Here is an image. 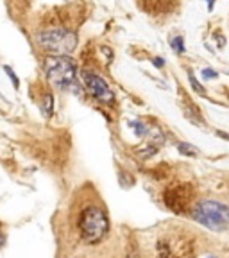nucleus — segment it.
<instances>
[{
    "mask_svg": "<svg viewBox=\"0 0 229 258\" xmlns=\"http://www.w3.org/2000/svg\"><path fill=\"white\" fill-rule=\"evenodd\" d=\"M177 149H179V153L181 154H186V156H199L197 147H193V145H190V144H185V142L177 145Z\"/></svg>",
    "mask_w": 229,
    "mask_h": 258,
    "instance_id": "1a4fd4ad",
    "label": "nucleus"
},
{
    "mask_svg": "<svg viewBox=\"0 0 229 258\" xmlns=\"http://www.w3.org/2000/svg\"><path fill=\"white\" fill-rule=\"evenodd\" d=\"M192 217L209 230L222 231L229 226V206L220 201L204 199L193 206Z\"/></svg>",
    "mask_w": 229,
    "mask_h": 258,
    "instance_id": "f03ea898",
    "label": "nucleus"
},
{
    "mask_svg": "<svg viewBox=\"0 0 229 258\" xmlns=\"http://www.w3.org/2000/svg\"><path fill=\"white\" fill-rule=\"evenodd\" d=\"M6 244V237H4V233L0 231V249H2V246Z\"/></svg>",
    "mask_w": 229,
    "mask_h": 258,
    "instance_id": "2eb2a0df",
    "label": "nucleus"
},
{
    "mask_svg": "<svg viewBox=\"0 0 229 258\" xmlns=\"http://www.w3.org/2000/svg\"><path fill=\"white\" fill-rule=\"evenodd\" d=\"M154 64H156V67H163V64H165V61L161 59V57H154Z\"/></svg>",
    "mask_w": 229,
    "mask_h": 258,
    "instance_id": "4468645a",
    "label": "nucleus"
},
{
    "mask_svg": "<svg viewBox=\"0 0 229 258\" xmlns=\"http://www.w3.org/2000/svg\"><path fill=\"white\" fill-rule=\"evenodd\" d=\"M83 81H85V88L88 90V93L95 101L102 102V104H113L115 102V92L109 88L106 79H102L101 76L85 70L83 72Z\"/></svg>",
    "mask_w": 229,
    "mask_h": 258,
    "instance_id": "0eeeda50",
    "label": "nucleus"
},
{
    "mask_svg": "<svg viewBox=\"0 0 229 258\" xmlns=\"http://www.w3.org/2000/svg\"><path fill=\"white\" fill-rule=\"evenodd\" d=\"M4 70H6V74H8V76L11 77V81H13V85H15V88H18V85H20V83H18V77L15 76V72H13L11 67H4Z\"/></svg>",
    "mask_w": 229,
    "mask_h": 258,
    "instance_id": "f8f14e48",
    "label": "nucleus"
},
{
    "mask_svg": "<svg viewBox=\"0 0 229 258\" xmlns=\"http://www.w3.org/2000/svg\"><path fill=\"white\" fill-rule=\"evenodd\" d=\"M202 76H204L206 79H215L218 74L215 72V70H211V69H204V70H202Z\"/></svg>",
    "mask_w": 229,
    "mask_h": 258,
    "instance_id": "ddd939ff",
    "label": "nucleus"
},
{
    "mask_svg": "<svg viewBox=\"0 0 229 258\" xmlns=\"http://www.w3.org/2000/svg\"><path fill=\"white\" fill-rule=\"evenodd\" d=\"M170 47H172L177 54H183V52H185V40H183V36L172 38V40H170Z\"/></svg>",
    "mask_w": 229,
    "mask_h": 258,
    "instance_id": "9d476101",
    "label": "nucleus"
},
{
    "mask_svg": "<svg viewBox=\"0 0 229 258\" xmlns=\"http://www.w3.org/2000/svg\"><path fill=\"white\" fill-rule=\"evenodd\" d=\"M199 258H218V256H215V254H211V253H206V254H202V256H199Z\"/></svg>",
    "mask_w": 229,
    "mask_h": 258,
    "instance_id": "dca6fc26",
    "label": "nucleus"
},
{
    "mask_svg": "<svg viewBox=\"0 0 229 258\" xmlns=\"http://www.w3.org/2000/svg\"><path fill=\"white\" fill-rule=\"evenodd\" d=\"M36 41L41 48L52 52L54 56H68L77 47V34L70 29L56 27L47 29L36 34Z\"/></svg>",
    "mask_w": 229,
    "mask_h": 258,
    "instance_id": "7ed1b4c3",
    "label": "nucleus"
},
{
    "mask_svg": "<svg viewBox=\"0 0 229 258\" xmlns=\"http://www.w3.org/2000/svg\"><path fill=\"white\" fill-rule=\"evenodd\" d=\"M79 233L81 238L93 246V244H99L102 238L108 235L109 231V221L108 215L102 208L99 206H86L79 215Z\"/></svg>",
    "mask_w": 229,
    "mask_h": 258,
    "instance_id": "f257e3e1",
    "label": "nucleus"
},
{
    "mask_svg": "<svg viewBox=\"0 0 229 258\" xmlns=\"http://www.w3.org/2000/svg\"><path fill=\"white\" fill-rule=\"evenodd\" d=\"M188 79H190V85L193 86V90H195V92H197V93H202V95H204V88H202V86L199 85L197 79H195V76H193L192 72L188 74Z\"/></svg>",
    "mask_w": 229,
    "mask_h": 258,
    "instance_id": "9b49d317",
    "label": "nucleus"
},
{
    "mask_svg": "<svg viewBox=\"0 0 229 258\" xmlns=\"http://www.w3.org/2000/svg\"><path fill=\"white\" fill-rule=\"evenodd\" d=\"M193 186L188 183H172L163 192V201L176 214H185L193 201Z\"/></svg>",
    "mask_w": 229,
    "mask_h": 258,
    "instance_id": "423d86ee",
    "label": "nucleus"
},
{
    "mask_svg": "<svg viewBox=\"0 0 229 258\" xmlns=\"http://www.w3.org/2000/svg\"><path fill=\"white\" fill-rule=\"evenodd\" d=\"M45 74H47L50 85L59 90H68L77 86L75 63L68 56H48L45 61Z\"/></svg>",
    "mask_w": 229,
    "mask_h": 258,
    "instance_id": "20e7f679",
    "label": "nucleus"
},
{
    "mask_svg": "<svg viewBox=\"0 0 229 258\" xmlns=\"http://www.w3.org/2000/svg\"><path fill=\"white\" fill-rule=\"evenodd\" d=\"M158 258H195L193 238L185 233H169L156 244Z\"/></svg>",
    "mask_w": 229,
    "mask_h": 258,
    "instance_id": "39448f33",
    "label": "nucleus"
},
{
    "mask_svg": "<svg viewBox=\"0 0 229 258\" xmlns=\"http://www.w3.org/2000/svg\"><path fill=\"white\" fill-rule=\"evenodd\" d=\"M41 109H43V113L47 115V117H52V111H54V99L50 93H47V95L43 97V102H41Z\"/></svg>",
    "mask_w": 229,
    "mask_h": 258,
    "instance_id": "6e6552de",
    "label": "nucleus"
}]
</instances>
